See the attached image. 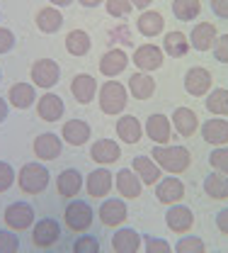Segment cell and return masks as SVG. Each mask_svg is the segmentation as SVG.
<instances>
[{"label": "cell", "mask_w": 228, "mask_h": 253, "mask_svg": "<svg viewBox=\"0 0 228 253\" xmlns=\"http://www.w3.org/2000/svg\"><path fill=\"white\" fill-rule=\"evenodd\" d=\"M151 156L170 175H180L192 166V154L182 144H153Z\"/></svg>", "instance_id": "1"}, {"label": "cell", "mask_w": 228, "mask_h": 253, "mask_svg": "<svg viewBox=\"0 0 228 253\" xmlns=\"http://www.w3.org/2000/svg\"><path fill=\"white\" fill-rule=\"evenodd\" d=\"M98 102L99 110L104 115H122L129 105V88L119 81H107L104 85H99L98 90Z\"/></svg>", "instance_id": "2"}, {"label": "cell", "mask_w": 228, "mask_h": 253, "mask_svg": "<svg viewBox=\"0 0 228 253\" xmlns=\"http://www.w3.org/2000/svg\"><path fill=\"white\" fill-rule=\"evenodd\" d=\"M49 183H51V173L39 161L25 163L20 168V173H17V185H20V190L25 195H39V192H44L49 188Z\"/></svg>", "instance_id": "3"}, {"label": "cell", "mask_w": 228, "mask_h": 253, "mask_svg": "<svg viewBox=\"0 0 228 253\" xmlns=\"http://www.w3.org/2000/svg\"><path fill=\"white\" fill-rule=\"evenodd\" d=\"M93 219H95V212L90 207L88 200H78V197H70V202L65 205L64 210V221L65 226L75 234H83L93 226Z\"/></svg>", "instance_id": "4"}, {"label": "cell", "mask_w": 228, "mask_h": 253, "mask_svg": "<svg viewBox=\"0 0 228 253\" xmlns=\"http://www.w3.org/2000/svg\"><path fill=\"white\" fill-rule=\"evenodd\" d=\"M30 78L36 88L51 90L59 81H61V66L54 59H36L30 68Z\"/></svg>", "instance_id": "5"}, {"label": "cell", "mask_w": 228, "mask_h": 253, "mask_svg": "<svg viewBox=\"0 0 228 253\" xmlns=\"http://www.w3.org/2000/svg\"><path fill=\"white\" fill-rule=\"evenodd\" d=\"M2 219H5V224H7L10 229H15V231H25V229H30V226L34 224L36 214H34V207L30 205V202L17 200V202H10V205L5 207Z\"/></svg>", "instance_id": "6"}, {"label": "cell", "mask_w": 228, "mask_h": 253, "mask_svg": "<svg viewBox=\"0 0 228 253\" xmlns=\"http://www.w3.org/2000/svg\"><path fill=\"white\" fill-rule=\"evenodd\" d=\"M61 224L54 217H44V219L32 224V244L36 249H51L54 244L61 241Z\"/></svg>", "instance_id": "7"}, {"label": "cell", "mask_w": 228, "mask_h": 253, "mask_svg": "<svg viewBox=\"0 0 228 253\" xmlns=\"http://www.w3.org/2000/svg\"><path fill=\"white\" fill-rule=\"evenodd\" d=\"M165 61V51L163 46H156V44H141L136 46L133 51V66L143 73H153L158 71Z\"/></svg>", "instance_id": "8"}, {"label": "cell", "mask_w": 228, "mask_h": 253, "mask_svg": "<svg viewBox=\"0 0 228 253\" xmlns=\"http://www.w3.org/2000/svg\"><path fill=\"white\" fill-rule=\"evenodd\" d=\"M165 224H167V229L175 231V234H187V231L195 226V212H192V207H187V205H182V202L167 205Z\"/></svg>", "instance_id": "9"}, {"label": "cell", "mask_w": 228, "mask_h": 253, "mask_svg": "<svg viewBox=\"0 0 228 253\" xmlns=\"http://www.w3.org/2000/svg\"><path fill=\"white\" fill-rule=\"evenodd\" d=\"M98 217L104 226H119L129 217V207L124 197H107L98 210Z\"/></svg>", "instance_id": "10"}, {"label": "cell", "mask_w": 228, "mask_h": 253, "mask_svg": "<svg viewBox=\"0 0 228 253\" xmlns=\"http://www.w3.org/2000/svg\"><path fill=\"white\" fill-rule=\"evenodd\" d=\"M211 81H214L211 71H206L204 66H192L185 73V93L192 97H204L211 90Z\"/></svg>", "instance_id": "11"}, {"label": "cell", "mask_w": 228, "mask_h": 253, "mask_svg": "<svg viewBox=\"0 0 228 253\" xmlns=\"http://www.w3.org/2000/svg\"><path fill=\"white\" fill-rule=\"evenodd\" d=\"M98 90H99L98 78L90 76V73H75L73 81H70V93H73L78 105H90L95 100Z\"/></svg>", "instance_id": "12"}, {"label": "cell", "mask_w": 228, "mask_h": 253, "mask_svg": "<svg viewBox=\"0 0 228 253\" xmlns=\"http://www.w3.org/2000/svg\"><path fill=\"white\" fill-rule=\"evenodd\" d=\"M32 149H34V156L39 161H54V158L61 156V151H64V139L56 136L54 131H44V134H39L34 139Z\"/></svg>", "instance_id": "13"}, {"label": "cell", "mask_w": 228, "mask_h": 253, "mask_svg": "<svg viewBox=\"0 0 228 253\" xmlns=\"http://www.w3.org/2000/svg\"><path fill=\"white\" fill-rule=\"evenodd\" d=\"M185 197V183L177 178V175H167L161 178L156 183V200L161 205H175V202H182Z\"/></svg>", "instance_id": "14"}, {"label": "cell", "mask_w": 228, "mask_h": 253, "mask_svg": "<svg viewBox=\"0 0 228 253\" xmlns=\"http://www.w3.org/2000/svg\"><path fill=\"white\" fill-rule=\"evenodd\" d=\"M143 131H146V136L153 144H170V139H172V122H170V117H165V115L158 112V115H151L146 120Z\"/></svg>", "instance_id": "15"}, {"label": "cell", "mask_w": 228, "mask_h": 253, "mask_svg": "<svg viewBox=\"0 0 228 253\" xmlns=\"http://www.w3.org/2000/svg\"><path fill=\"white\" fill-rule=\"evenodd\" d=\"M201 139L211 146H226L228 144V120L226 117H211L204 125H199Z\"/></svg>", "instance_id": "16"}, {"label": "cell", "mask_w": 228, "mask_h": 253, "mask_svg": "<svg viewBox=\"0 0 228 253\" xmlns=\"http://www.w3.org/2000/svg\"><path fill=\"white\" fill-rule=\"evenodd\" d=\"M129 66V56L124 49H107L99 59V73L107 78H117L119 73H124Z\"/></svg>", "instance_id": "17"}, {"label": "cell", "mask_w": 228, "mask_h": 253, "mask_svg": "<svg viewBox=\"0 0 228 253\" xmlns=\"http://www.w3.org/2000/svg\"><path fill=\"white\" fill-rule=\"evenodd\" d=\"M83 188H85V178H83V173L78 168H64L59 173V178H56V190L65 200L75 197Z\"/></svg>", "instance_id": "18"}, {"label": "cell", "mask_w": 228, "mask_h": 253, "mask_svg": "<svg viewBox=\"0 0 228 253\" xmlns=\"http://www.w3.org/2000/svg\"><path fill=\"white\" fill-rule=\"evenodd\" d=\"M36 112H39V117H41L44 122H59V120L64 117L65 105L56 93L46 90V93L36 100Z\"/></svg>", "instance_id": "19"}, {"label": "cell", "mask_w": 228, "mask_h": 253, "mask_svg": "<svg viewBox=\"0 0 228 253\" xmlns=\"http://www.w3.org/2000/svg\"><path fill=\"white\" fill-rule=\"evenodd\" d=\"M131 168H133V173L141 178V183H143V185H151V188L163 178V168L153 161V156H133Z\"/></svg>", "instance_id": "20"}, {"label": "cell", "mask_w": 228, "mask_h": 253, "mask_svg": "<svg viewBox=\"0 0 228 253\" xmlns=\"http://www.w3.org/2000/svg\"><path fill=\"white\" fill-rule=\"evenodd\" d=\"M143 246V236L133 226H122L112 234V249L117 253H136Z\"/></svg>", "instance_id": "21"}, {"label": "cell", "mask_w": 228, "mask_h": 253, "mask_svg": "<svg viewBox=\"0 0 228 253\" xmlns=\"http://www.w3.org/2000/svg\"><path fill=\"white\" fill-rule=\"evenodd\" d=\"M112 185H114V178H112V173H109L104 166H99L93 173L85 175V190H88V195H93V197H107Z\"/></svg>", "instance_id": "22"}, {"label": "cell", "mask_w": 228, "mask_h": 253, "mask_svg": "<svg viewBox=\"0 0 228 253\" xmlns=\"http://www.w3.org/2000/svg\"><path fill=\"white\" fill-rule=\"evenodd\" d=\"M114 185H117V192H119L124 200H136V197H141V192H143V183H141V178L133 173V168H122V170L117 173V178H114Z\"/></svg>", "instance_id": "23"}, {"label": "cell", "mask_w": 228, "mask_h": 253, "mask_svg": "<svg viewBox=\"0 0 228 253\" xmlns=\"http://www.w3.org/2000/svg\"><path fill=\"white\" fill-rule=\"evenodd\" d=\"M187 37H190V46H192L195 51H209V49L214 46L219 32L214 27V22H196Z\"/></svg>", "instance_id": "24"}, {"label": "cell", "mask_w": 228, "mask_h": 253, "mask_svg": "<svg viewBox=\"0 0 228 253\" xmlns=\"http://www.w3.org/2000/svg\"><path fill=\"white\" fill-rule=\"evenodd\" d=\"M90 136H93V129H90V125L85 120L75 117V120H68L61 126V139L65 144H70V146H83V144H88Z\"/></svg>", "instance_id": "25"}, {"label": "cell", "mask_w": 228, "mask_h": 253, "mask_svg": "<svg viewBox=\"0 0 228 253\" xmlns=\"http://www.w3.org/2000/svg\"><path fill=\"white\" fill-rule=\"evenodd\" d=\"M90 158L99 163V166H109V163H117L122 158V146L114 141V139H98L93 146H90Z\"/></svg>", "instance_id": "26"}, {"label": "cell", "mask_w": 228, "mask_h": 253, "mask_svg": "<svg viewBox=\"0 0 228 253\" xmlns=\"http://www.w3.org/2000/svg\"><path fill=\"white\" fill-rule=\"evenodd\" d=\"M172 129H175L180 136H185V139L195 136L196 129H199V117H196V112L192 107H177V110L172 112Z\"/></svg>", "instance_id": "27"}, {"label": "cell", "mask_w": 228, "mask_h": 253, "mask_svg": "<svg viewBox=\"0 0 228 253\" xmlns=\"http://www.w3.org/2000/svg\"><path fill=\"white\" fill-rule=\"evenodd\" d=\"M163 30H165V20L158 10H143L138 15V20H136V32L141 37H146V39H153V37L163 34Z\"/></svg>", "instance_id": "28"}, {"label": "cell", "mask_w": 228, "mask_h": 253, "mask_svg": "<svg viewBox=\"0 0 228 253\" xmlns=\"http://www.w3.org/2000/svg\"><path fill=\"white\" fill-rule=\"evenodd\" d=\"M127 88H129V93L133 95V100H148V97L156 95L158 83H156L153 76H148V73H143V71H136V73H131Z\"/></svg>", "instance_id": "29"}, {"label": "cell", "mask_w": 228, "mask_h": 253, "mask_svg": "<svg viewBox=\"0 0 228 253\" xmlns=\"http://www.w3.org/2000/svg\"><path fill=\"white\" fill-rule=\"evenodd\" d=\"M36 30L44 32V34H54L64 27V15H61V7H54V5H46L41 10H36Z\"/></svg>", "instance_id": "30"}, {"label": "cell", "mask_w": 228, "mask_h": 253, "mask_svg": "<svg viewBox=\"0 0 228 253\" xmlns=\"http://www.w3.org/2000/svg\"><path fill=\"white\" fill-rule=\"evenodd\" d=\"M117 136L124 141V144H138L141 136H143V125L138 122V117L133 115H122L117 120Z\"/></svg>", "instance_id": "31"}, {"label": "cell", "mask_w": 228, "mask_h": 253, "mask_svg": "<svg viewBox=\"0 0 228 253\" xmlns=\"http://www.w3.org/2000/svg\"><path fill=\"white\" fill-rule=\"evenodd\" d=\"M7 97H10V105H12V107H17V110H30L34 102H36L34 83H15V85H10Z\"/></svg>", "instance_id": "32"}, {"label": "cell", "mask_w": 228, "mask_h": 253, "mask_svg": "<svg viewBox=\"0 0 228 253\" xmlns=\"http://www.w3.org/2000/svg\"><path fill=\"white\" fill-rule=\"evenodd\" d=\"M192 46H190V37L185 34V32L175 30V32H167L163 39V51L167 56H172V59H182V56H187V51H190Z\"/></svg>", "instance_id": "33"}, {"label": "cell", "mask_w": 228, "mask_h": 253, "mask_svg": "<svg viewBox=\"0 0 228 253\" xmlns=\"http://www.w3.org/2000/svg\"><path fill=\"white\" fill-rule=\"evenodd\" d=\"M201 188H204V195L211 197V200H228V175L219 173V170H211L204 178Z\"/></svg>", "instance_id": "34"}, {"label": "cell", "mask_w": 228, "mask_h": 253, "mask_svg": "<svg viewBox=\"0 0 228 253\" xmlns=\"http://www.w3.org/2000/svg\"><path fill=\"white\" fill-rule=\"evenodd\" d=\"M93 49V39L85 30H70L65 34V51L70 56H85Z\"/></svg>", "instance_id": "35"}, {"label": "cell", "mask_w": 228, "mask_h": 253, "mask_svg": "<svg viewBox=\"0 0 228 253\" xmlns=\"http://www.w3.org/2000/svg\"><path fill=\"white\" fill-rule=\"evenodd\" d=\"M204 107L214 117H228V90L226 88H211L204 95Z\"/></svg>", "instance_id": "36"}, {"label": "cell", "mask_w": 228, "mask_h": 253, "mask_svg": "<svg viewBox=\"0 0 228 253\" xmlns=\"http://www.w3.org/2000/svg\"><path fill=\"white\" fill-rule=\"evenodd\" d=\"M201 12V2L199 0H172V15L180 22H192Z\"/></svg>", "instance_id": "37"}, {"label": "cell", "mask_w": 228, "mask_h": 253, "mask_svg": "<svg viewBox=\"0 0 228 253\" xmlns=\"http://www.w3.org/2000/svg\"><path fill=\"white\" fill-rule=\"evenodd\" d=\"M175 251L177 253H204L206 251V244H204L199 236L185 234V236H180V241L175 244Z\"/></svg>", "instance_id": "38"}, {"label": "cell", "mask_w": 228, "mask_h": 253, "mask_svg": "<svg viewBox=\"0 0 228 253\" xmlns=\"http://www.w3.org/2000/svg\"><path fill=\"white\" fill-rule=\"evenodd\" d=\"M73 251L75 253H99V239L93 234H80L73 241Z\"/></svg>", "instance_id": "39"}, {"label": "cell", "mask_w": 228, "mask_h": 253, "mask_svg": "<svg viewBox=\"0 0 228 253\" xmlns=\"http://www.w3.org/2000/svg\"><path fill=\"white\" fill-rule=\"evenodd\" d=\"M209 166L214 170L228 175V144L226 146H214V151L209 154Z\"/></svg>", "instance_id": "40"}, {"label": "cell", "mask_w": 228, "mask_h": 253, "mask_svg": "<svg viewBox=\"0 0 228 253\" xmlns=\"http://www.w3.org/2000/svg\"><path fill=\"white\" fill-rule=\"evenodd\" d=\"M20 249V236L15 234V229H0V253H15Z\"/></svg>", "instance_id": "41"}, {"label": "cell", "mask_w": 228, "mask_h": 253, "mask_svg": "<svg viewBox=\"0 0 228 253\" xmlns=\"http://www.w3.org/2000/svg\"><path fill=\"white\" fill-rule=\"evenodd\" d=\"M107 37H109L112 44L119 42V44H124V46H133V32H131L129 25H117V27H112V30L107 32Z\"/></svg>", "instance_id": "42"}, {"label": "cell", "mask_w": 228, "mask_h": 253, "mask_svg": "<svg viewBox=\"0 0 228 253\" xmlns=\"http://www.w3.org/2000/svg\"><path fill=\"white\" fill-rule=\"evenodd\" d=\"M104 7H107L109 17H127L133 10L131 0H104Z\"/></svg>", "instance_id": "43"}, {"label": "cell", "mask_w": 228, "mask_h": 253, "mask_svg": "<svg viewBox=\"0 0 228 253\" xmlns=\"http://www.w3.org/2000/svg\"><path fill=\"white\" fill-rule=\"evenodd\" d=\"M15 180H17L15 168L7 161H0V192H7V190L15 185Z\"/></svg>", "instance_id": "44"}, {"label": "cell", "mask_w": 228, "mask_h": 253, "mask_svg": "<svg viewBox=\"0 0 228 253\" xmlns=\"http://www.w3.org/2000/svg\"><path fill=\"white\" fill-rule=\"evenodd\" d=\"M143 249H146V253H170L172 246L158 236H143Z\"/></svg>", "instance_id": "45"}, {"label": "cell", "mask_w": 228, "mask_h": 253, "mask_svg": "<svg viewBox=\"0 0 228 253\" xmlns=\"http://www.w3.org/2000/svg\"><path fill=\"white\" fill-rule=\"evenodd\" d=\"M211 51H214V59L219 63H228V34H219L216 37Z\"/></svg>", "instance_id": "46"}, {"label": "cell", "mask_w": 228, "mask_h": 253, "mask_svg": "<svg viewBox=\"0 0 228 253\" xmlns=\"http://www.w3.org/2000/svg\"><path fill=\"white\" fill-rule=\"evenodd\" d=\"M17 44V37L15 32L7 30V27H0V54H10Z\"/></svg>", "instance_id": "47"}, {"label": "cell", "mask_w": 228, "mask_h": 253, "mask_svg": "<svg viewBox=\"0 0 228 253\" xmlns=\"http://www.w3.org/2000/svg\"><path fill=\"white\" fill-rule=\"evenodd\" d=\"M214 224H216V229H219L221 234H226L228 236V207H224V210H219V212H216Z\"/></svg>", "instance_id": "48"}, {"label": "cell", "mask_w": 228, "mask_h": 253, "mask_svg": "<svg viewBox=\"0 0 228 253\" xmlns=\"http://www.w3.org/2000/svg\"><path fill=\"white\" fill-rule=\"evenodd\" d=\"M211 12L219 20H228V0H211Z\"/></svg>", "instance_id": "49"}, {"label": "cell", "mask_w": 228, "mask_h": 253, "mask_svg": "<svg viewBox=\"0 0 228 253\" xmlns=\"http://www.w3.org/2000/svg\"><path fill=\"white\" fill-rule=\"evenodd\" d=\"M7 115H10V105H7L5 97H0V125L7 120Z\"/></svg>", "instance_id": "50"}, {"label": "cell", "mask_w": 228, "mask_h": 253, "mask_svg": "<svg viewBox=\"0 0 228 253\" xmlns=\"http://www.w3.org/2000/svg\"><path fill=\"white\" fill-rule=\"evenodd\" d=\"M151 2H153V0H131V5H133V7H138L141 12H143V10H148V7H151Z\"/></svg>", "instance_id": "51"}, {"label": "cell", "mask_w": 228, "mask_h": 253, "mask_svg": "<svg viewBox=\"0 0 228 253\" xmlns=\"http://www.w3.org/2000/svg\"><path fill=\"white\" fill-rule=\"evenodd\" d=\"M78 2H80L83 7H88V10H90V7H99V5H104V0H78Z\"/></svg>", "instance_id": "52"}, {"label": "cell", "mask_w": 228, "mask_h": 253, "mask_svg": "<svg viewBox=\"0 0 228 253\" xmlns=\"http://www.w3.org/2000/svg\"><path fill=\"white\" fill-rule=\"evenodd\" d=\"M54 7H68V5H73V0H49Z\"/></svg>", "instance_id": "53"}, {"label": "cell", "mask_w": 228, "mask_h": 253, "mask_svg": "<svg viewBox=\"0 0 228 253\" xmlns=\"http://www.w3.org/2000/svg\"><path fill=\"white\" fill-rule=\"evenodd\" d=\"M0 81H2V68H0Z\"/></svg>", "instance_id": "54"}]
</instances>
